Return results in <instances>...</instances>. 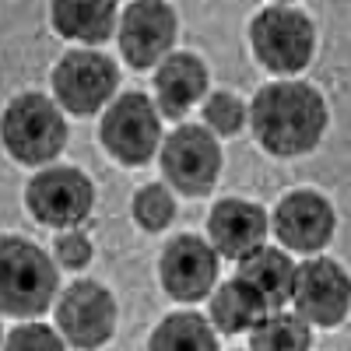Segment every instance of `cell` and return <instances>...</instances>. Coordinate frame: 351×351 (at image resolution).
<instances>
[{
  "label": "cell",
  "instance_id": "cell-1",
  "mask_svg": "<svg viewBox=\"0 0 351 351\" xmlns=\"http://www.w3.org/2000/svg\"><path fill=\"white\" fill-rule=\"evenodd\" d=\"M250 127L256 144L274 158H299L319 148L330 109L327 99L309 81H271L250 102Z\"/></svg>",
  "mask_w": 351,
  "mask_h": 351
},
{
  "label": "cell",
  "instance_id": "cell-2",
  "mask_svg": "<svg viewBox=\"0 0 351 351\" xmlns=\"http://www.w3.org/2000/svg\"><path fill=\"white\" fill-rule=\"evenodd\" d=\"M53 256L25 236H0V316L36 319L56 302Z\"/></svg>",
  "mask_w": 351,
  "mask_h": 351
},
{
  "label": "cell",
  "instance_id": "cell-3",
  "mask_svg": "<svg viewBox=\"0 0 351 351\" xmlns=\"http://www.w3.org/2000/svg\"><path fill=\"white\" fill-rule=\"evenodd\" d=\"M64 109L43 92H21L0 112V144L18 165H46L67 148Z\"/></svg>",
  "mask_w": 351,
  "mask_h": 351
},
{
  "label": "cell",
  "instance_id": "cell-4",
  "mask_svg": "<svg viewBox=\"0 0 351 351\" xmlns=\"http://www.w3.org/2000/svg\"><path fill=\"white\" fill-rule=\"evenodd\" d=\"M250 46L260 67L271 74H302L316 53V28L306 11L291 4H267L250 21Z\"/></svg>",
  "mask_w": 351,
  "mask_h": 351
},
{
  "label": "cell",
  "instance_id": "cell-5",
  "mask_svg": "<svg viewBox=\"0 0 351 351\" xmlns=\"http://www.w3.org/2000/svg\"><path fill=\"white\" fill-rule=\"evenodd\" d=\"M99 137H102V148L120 165H130V169L148 165L165 141L155 99L141 92H123L120 99H112L102 112Z\"/></svg>",
  "mask_w": 351,
  "mask_h": 351
},
{
  "label": "cell",
  "instance_id": "cell-6",
  "mask_svg": "<svg viewBox=\"0 0 351 351\" xmlns=\"http://www.w3.org/2000/svg\"><path fill=\"white\" fill-rule=\"evenodd\" d=\"M221 144L204 123H180L158 148L162 180L186 197L208 193L221 176Z\"/></svg>",
  "mask_w": 351,
  "mask_h": 351
},
{
  "label": "cell",
  "instance_id": "cell-7",
  "mask_svg": "<svg viewBox=\"0 0 351 351\" xmlns=\"http://www.w3.org/2000/svg\"><path fill=\"white\" fill-rule=\"evenodd\" d=\"M25 208L49 228H77L95 208V183L74 165L39 169L25 183Z\"/></svg>",
  "mask_w": 351,
  "mask_h": 351
},
{
  "label": "cell",
  "instance_id": "cell-8",
  "mask_svg": "<svg viewBox=\"0 0 351 351\" xmlns=\"http://www.w3.org/2000/svg\"><path fill=\"white\" fill-rule=\"evenodd\" d=\"M49 84L56 106H64L74 116H92L112 102L120 88V67L99 49H74L56 60Z\"/></svg>",
  "mask_w": 351,
  "mask_h": 351
},
{
  "label": "cell",
  "instance_id": "cell-9",
  "mask_svg": "<svg viewBox=\"0 0 351 351\" xmlns=\"http://www.w3.org/2000/svg\"><path fill=\"white\" fill-rule=\"evenodd\" d=\"M291 306L309 327H341L351 313V278L330 256H306L295 263L291 281Z\"/></svg>",
  "mask_w": 351,
  "mask_h": 351
},
{
  "label": "cell",
  "instance_id": "cell-10",
  "mask_svg": "<svg viewBox=\"0 0 351 351\" xmlns=\"http://www.w3.org/2000/svg\"><path fill=\"white\" fill-rule=\"evenodd\" d=\"M53 313L60 337L77 351H99L116 334V299L102 281L81 278L67 285Z\"/></svg>",
  "mask_w": 351,
  "mask_h": 351
},
{
  "label": "cell",
  "instance_id": "cell-11",
  "mask_svg": "<svg viewBox=\"0 0 351 351\" xmlns=\"http://www.w3.org/2000/svg\"><path fill=\"white\" fill-rule=\"evenodd\" d=\"M271 232L285 246V253L319 256V250L330 246L337 232V211L324 193L291 190L278 200V208L271 215Z\"/></svg>",
  "mask_w": 351,
  "mask_h": 351
},
{
  "label": "cell",
  "instance_id": "cell-12",
  "mask_svg": "<svg viewBox=\"0 0 351 351\" xmlns=\"http://www.w3.org/2000/svg\"><path fill=\"white\" fill-rule=\"evenodd\" d=\"M120 53L134 71L158 67L176 49L180 18L162 0H134L120 11Z\"/></svg>",
  "mask_w": 351,
  "mask_h": 351
},
{
  "label": "cell",
  "instance_id": "cell-13",
  "mask_svg": "<svg viewBox=\"0 0 351 351\" xmlns=\"http://www.w3.org/2000/svg\"><path fill=\"white\" fill-rule=\"evenodd\" d=\"M218 253L193 232H183L165 243L158 256V281L176 302H200L218 288Z\"/></svg>",
  "mask_w": 351,
  "mask_h": 351
},
{
  "label": "cell",
  "instance_id": "cell-14",
  "mask_svg": "<svg viewBox=\"0 0 351 351\" xmlns=\"http://www.w3.org/2000/svg\"><path fill=\"white\" fill-rule=\"evenodd\" d=\"M271 232V215L253 200L225 197L208 215V243L225 260H246L263 246Z\"/></svg>",
  "mask_w": 351,
  "mask_h": 351
},
{
  "label": "cell",
  "instance_id": "cell-15",
  "mask_svg": "<svg viewBox=\"0 0 351 351\" xmlns=\"http://www.w3.org/2000/svg\"><path fill=\"white\" fill-rule=\"evenodd\" d=\"M208 64L193 53H172L155 67V109L162 120H183L208 95Z\"/></svg>",
  "mask_w": 351,
  "mask_h": 351
},
{
  "label": "cell",
  "instance_id": "cell-16",
  "mask_svg": "<svg viewBox=\"0 0 351 351\" xmlns=\"http://www.w3.org/2000/svg\"><path fill=\"white\" fill-rule=\"evenodd\" d=\"M49 21L56 36L84 46H102L120 25V8L112 0H56L49 4Z\"/></svg>",
  "mask_w": 351,
  "mask_h": 351
},
{
  "label": "cell",
  "instance_id": "cell-17",
  "mask_svg": "<svg viewBox=\"0 0 351 351\" xmlns=\"http://www.w3.org/2000/svg\"><path fill=\"white\" fill-rule=\"evenodd\" d=\"M256 295L263 299L271 313H278L281 306L291 302V281H295V263L285 250L274 246H260L256 253H250L246 260H239V274Z\"/></svg>",
  "mask_w": 351,
  "mask_h": 351
},
{
  "label": "cell",
  "instance_id": "cell-18",
  "mask_svg": "<svg viewBox=\"0 0 351 351\" xmlns=\"http://www.w3.org/2000/svg\"><path fill=\"white\" fill-rule=\"evenodd\" d=\"M267 313L271 309L243 278L221 281L211 291V327L221 334H250Z\"/></svg>",
  "mask_w": 351,
  "mask_h": 351
},
{
  "label": "cell",
  "instance_id": "cell-19",
  "mask_svg": "<svg viewBox=\"0 0 351 351\" xmlns=\"http://www.w3.org/2000/svg\"><path fill=\"white\" fill-rule=\"evenodd\" d=\"M148 351H221L215 327L193 309L169 313L148 337Z\"/></svg>",
  "mask_w": 351,
  "mask_h": 351
},
{
  "label": "cell",
  "instance_id": "cell-20",
  "mask_svg": "<svg viewBox=\"0 0 351 351\" xmlns=\"http://www.w3.org/2000/svg\"><path fill=\"white\" fill-rule=\"evenodd\" d=\"M313 348V330L295 313H267L260 324L250 330V348L246 351H309Z\"/></svg>",
  "mask_w": 351,
  "mask_h": 351
},
{
  "label": "cell",
  "instance_id": "cell-21",
  "mask_svg": "<svg viewBox=\"0 0 351 351\" xmlns=\"http://www.w3.org/2000/svg\"><path fill=\"white\" fill-rule=\"evenodd\" d=\"M130 211H134V221L137 228L144 232H162L172 225L176 218V197L165 183H148V186H141L134 193V204H130Z\"/></svg>",
  "mask_w": 351,
  "mask_h": 351
},
{
  "label": "cell",
  "instance_id": "cell-22",
  "mask_svg": "<svg viewBox=\"0 0 351 351\" xmlns=\"http://www.w3.org/2000/svg\"><path fill=\"white\" fill-rule=\"evenodd\" d=\"M250 123V106L232 92H211L204 99V127L215 137H236Z\"/></svg>",
  "mask_w": 351,
  "mask_h": 351
},
{
  "label": "cell",
  "instance_id": "cell-23",
  "mask_svg": "<svg viewBox=\"0 0 351 351\" xmlns=\"http://www.w3.org/2000/svg\"><path fill=\"white\" fill-rule=\"evenodd\" d=\"M0 351H67V341L49 324H21L4 337Z\"/></svg>",
  "mask_w": 351,
  "mask_h": 351
},
{
  "label": "cell",
  "instance_id": "cell-24",
  "mask_svg": "<svg viewBox=\"0 0 351 351\" xmlns=\"http://www.w3.org/2000/svg\"><path fill=\"white\" fill-rule=\"evenodd\" d=\"M53 263L56 267H64V271H84L88 263H92V256H95V246H92V239L84 236L81 228H67V232H60V236L53 239Z\"/></svg>",
  "mask_w": 351,
  "mask_h": 351
},
{
  "label": "cell",
  "instance_id": "cell-25",
  "mask_svg": "<svg viewBox=\"0 0 351 351\" xmlns=\"http://www.w3.org/2000/svg\"><path fill=\"white\" fill-rule=\"evenodd\" d=\"M0 348H4V327H0Z\"/></svg>",
  "mask_w": 351,
  "mask_h": 351
}]
</instances>
